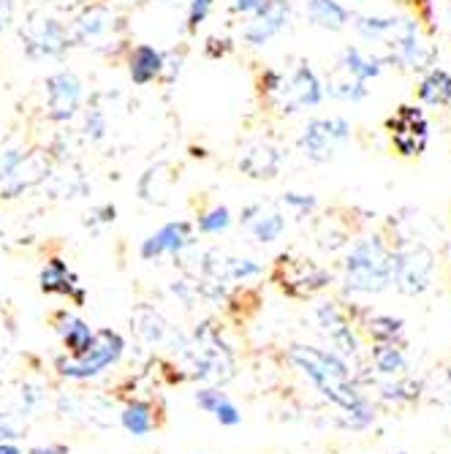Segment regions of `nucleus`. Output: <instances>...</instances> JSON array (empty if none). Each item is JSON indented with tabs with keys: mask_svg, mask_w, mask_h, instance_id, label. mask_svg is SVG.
I'll use <instances>...</instances> for the list:
<instances>
[{
	"mask_svg": "<svg viewBox=\"0 0 451 454\" xmlns=\"http://www.w3.org/2000/svg\"><path fill=\"white\" fill-rule=\"evenodd\" d=\"M307 17L323 30H343L351 22V14L338 0H307Z\"/></svg>",
	"mask_w": 451,
	"mask_h": 454,
	"instance_id": "dca6fc26",
	"label": "nucleus"
},
{
	"mask_svg": "<svg viewBox=\"0 0 451 454\" xmlns=\"http://www.w3.org/2000/svg\"><path fill=\"white\" fill-rule=\"evenodd\" d=\"M292 17V6L289 0H264V4L256 9V22L245 30V41L253 47H261L272 35H277L285 25H289Z\"/></svg>",
	"mask_w": 451,
	"mask_h": 454,
	"instance_id": "6e6552de",
	"label": "nucleus"
},
{
	"mask_svg": "<svg viewBox=\"0 0 451 454\" xmlns=\"http://www.w3.org/2000/svg\"><path fill=\"white\" fill-rule=\"evenodd\" d=\"M289 356L302 370V373L315 384V389L326 400L346 411L348 425L354 430H362L367 425H373L376 411H373L370 400H367L356 389V384L351 381V370H348L343 356H338L335 351L313 348V346H294Z\"/></svg>",
	"mask_w": 451,
	"mask_h": 454,
	"instance_id": "f257e3e1",
	"label": "nucleus"
},
{
	"mask_svg": "<svg viewBox=\"0 0 451 454\" xmlns=\"http://www.w3.org/2000/svg\"><path fill=\"white\" fill-rule=\"evenodd\" d=\"M419 98L427 106H448L451 104V74L443 68H430L419 85Z\"/></svg>",
	"mask_w": 451,
	"mask_h": 454,
	"instance_id": "f3484780",
	"label": "nucleus"
},
{
	"mask_svg": "<svg viewBox=\"0 0 451 454\" xmlns=\"http://www.w3.org/2000/svg\"><path fill=\"white\" fill-rule=\"evenodd\" d=\"M231 226V213L229 207H223V204H218V207H213L210 213H204L198 218V231L201 234H221Z\"/></svg>",
	"mask_w": 451,
	"mask_h": 454,
	"instance_id": "393cba45",
	"label": "nucleus"
},
{
	"mask_svg": "<svg viewBox=\"0 0 451 454\" xmlns=\"http://www.w3.org/2000/svg\"><path fill=\"white\" fill-rule=\"evenodd\" d=\"M280 90L289 96V101H283V112H297L299 106H318L323 101V88L307 63H302L294 71L289 85H280Z\"/></svg>",
	"mask_w": 451,
	"mask_h": 454,
	"instance_id": "1a4fd4ad",
	"label": "nucleus"
},
{
	"mask_svg": "<svg viewBox=\"0 0 451 454\" xmlns=\"http://www.w3.org/2000/svg\"><path fill=\"white\" fill-rule=\"evenodd\" d=\"M367 333L376 343H400L402 338V321L394 316H373L367 321Z\"/></svg>",
	"mask_w": 451,
	"mask_h": 454,
	"instance_id": "5701e85b",
	"label": "nucleus"
},
{
	"mask_svg": "<svg viewBox=\"0 0 451 454\" xmlns=\"http://www.w3.org/2000/svg\"><path fill=\"white\" fill-rule=\"evenodd\" d=\"M448 22H451V20H448Z\"/></svg>",
	"mask_w": 451,
	"mask_h": 454,
	"instance_id": "58836bf2",
	"label": "nucleus"
},
{
	"mask_svg": "<svg viewBox=\"0 0 451 454\" xmlns=\"http://www.w3.org/2000/svg\"><path fill=\"white\" fill-rule=\"evenodd\" d=\"M422 387L416 381H397V384H386L384 387V397L394 400V403H414L419 397Z\"/></svg>",
	"mask_w": 451,
	"mask_h": 454,
	"instance_id": "bb28decb",
	"label": "nucleus"
},
{
	"mask_svg": "<svg viewBox=\"0 0 451 454\" xmlns=\"http://www.w3.org/2000/svg\"><path fill=\"white\" fill-rule=\"evenodd\" d=\"M122 348H126V340L120 338V333L114 329H98L93 346L82 354V356H71V359H58V373L63 379H76V381H85V379H96L101 376L106 367L117 364L122 356Z\"/></svg>",
	"mask_w": 451,
	"mask_h": 454,
	"instance_id": "7ed1b4c3",
	"label": "nucleus"
},
{
	"mask_svg": "<svg viewBox=\"0 0 451 454\" xmlns=\"http://www.w3.org/2000/svg\"><path fill=\"white\" fill-rule=\"evenodd\" d=\"M264 4V0H234V9L242 14H256V9Z\"/></svg>",
	"mask_w": 451,
	"mask_h": 454,
	"instance_id": "2f4dec72",
	"label": "nucleus"
},
{
	"mask_svg": "<svg viewBox=\"0 0 451 454\" xmlns=\"http://www.w3.org/2000/svg\"><path fill=\"white\" fill-rule=\"evenodd\" d=\"M210 6H213V0H191V14H188V27L191 30H196L204 22Z\"/></svg>",
	"mask_w": 451,
	"mask_h": 454,
	"instance_id": "cd10ccee",
	"label": "nucleus"
},
{
	"mask_svg": "<svg viewBox=\"0 0 451 454\" xmlns=\"http://www.w3.org/2000/svg\"><path fill=\"white\" fill-rule=\"evenodd\" d=\"M373 364L384 376H400L408 370V359H405V351L400 348V343H376Z\"/></svg>",
	"mask_w": 451,
	"mask_h": 454,
	"instance_id": "4be33fe9",
	"label": "nucleus"
},
{
	"mask_svg": "<svg viewBox=\"0 0 451 454\" xmlns=\"http://www.w3.org/2000/svg\"><path fill=\"white\" fill-rule=\"evenodd\" d=\"M435 272V256L424 245H411L405 251L394 254V283L402 294H422L432 283Z\"/></svg>",
	"mask_w": 451,
	"mask_h": 454,
	"instance_id": "20e7f679",
	"label": "nucleus"
},
{
	"mask_svg": "<svg viewBox=\"0 0 451 454\" xmlns=\"http://www.w3.org/2000/svg\"><path fill=\"white\" fill-rule=\"evenodd\" d=\"M47 93H50V109L55 120H68L82 98V85L79 79L68 71H60L47 79Z\"/></svg>",
	"mask_w": 451,
	"mask_h": 454,
	"instance_id": "9b49d317",
	"label": "nucleus"
},
{
	"mask_svg": "<svg viewBox=\"0 0 451 454\" xmlns=\"http://www.w3.org/2000/svg\"><path fill=\"white\" fill-rule=\"evenodd\" d=\"M160 71H163V55L158 50L142 44L131 52V79L136 85H147Z\"/></svg>",
	"mask_w": 451,
	"mask_h": 454,
	"instance_id": "6ab92c4d",
	"label": "nucleus"
},
{
	"mask_svg": "<svg viewBox=\"0 0 451 454\" xmlns=\"http://www.w3.org/2000/svg\"><path fill=\"white\" fill-rule=\"evenodd\" d=\"M261 272V267L259 264H253L251 259H231V278H253V275H259Z\"/></svg>",
	"mask_w": 451,
	"mask_h": 454,
	"instance_id": "c85d7f7f",
	"label": "nucleus"
},
{
	"mask_svg": "<svg viewBox=\"0 0 451 454\" xmlns=\"http://www.w3.org/2000/svg\"><path fill=\"white\" fill-rule=\"evenodd\" d=\"M397 17H359L356 20V30L367 38V41H381L386 38L394 27H397Z\"/></svg>",
	"mask_w": 451,
	"mask_h": 454,
	"instance_id": "b1692460",
	"label": "nucleus"
},
{
	"mask_svg": "<svg viewBox=\"0 0 451 454\" xmlns=\"http://www.w3.org/2000/svg\"><path fill=\"white\" fill-rule=\"evenodd\" d=\"M185 245H191V223L175 221V223L160 226L155 234H150L139 247V256L152 262L163 254H180Z\"/></svg>",
	"mask_w": 451,
	"mask_h": 454,
	"instance_id": "9d476101",
	"label": "nucleus"
},
{
	"mask_svg": "<svg viewBox=\"0 0 451 454\" xmlns=\"http://www.w3.org/2000/svg\"><path fill=\"white\" fill-rule=\"evenodd\" d=\"M120 422H122V427H126V430H128L131 435H136V438L152 433V427H155L152 403H147V400H134V403H128L126 408H122Z\"/></svg>",
	"mask_w": 451,
	"mask_h": 454,
	"instance_id": "aec40b11",
	"label": "nucleus"
},
{
	"mask_svg": "<svg viewBox=\"0 0 451 454\" xmlns=\"http://www.w3.org/2000/svg\"><path fill=\"white\" fill-rule=\"evenodd\" d=\"M196 405L201 411H207V414H213L223 427H237L242 422V414L239 408L229 400L226 392L221 389H198L196 392Z\"/></svg>",
	"mask_w": 451,
	"mask_h": 454,
	"instance_id": "2eb2a0df",
	"label": "nucleus"
},
{
	"mask_svg": "<svg viewBox=\"0 0 451 454\" xmlns=\"http://www.w3.org/2000/svg\"><path fill=\"white\" fill-rule=\"evenodd\" d=\"M326 93H330L332 98H343V101H362L367 96V88L364 82L354 79L351 74H346L340 66L330 74V79H326Z\"/></svg>",
	"mask_w": 451,
	"mask_h": 454,
	"instance_id": "412c9836",
	"label": "nucleus"
},
{
	"mask_svg": "<svg viewBox=\"0 0 451 454\" xmlns=\"http://www.w3.org/2000/svg\"><path fill=\"white\" fill-rule=\"evenodd\" d=\"M283 204H289V207H297L302 213L313 210L315 207V196H305V193H285L283 196Z\"/></svg>",
	"mask_w": 451,
	"mask_h": 454,
	"instance_id": "c756f323",
	"label": "nucleus"
},
{
	"mask_svg": "<svg viewBox=\"0 0 451 454\" xmlns=\"http://www.w3.org/2000/svg\"><path fill=\"white\" fill-rule=\"evenodd\" d=\"M386 129H389L392 145H394V150L400 155L414 158V155L424 153L427 139H430V122H427L424 112L419 106H411V104L400 106L397 114L389 117Z\"/></svg>",
	"mask_w": 451,
	"mask_h": 454,
	"instance_id": "423d86ee",
	"label": "nucleus"
},
{
	"mask_svg": "<svg viewBox=\"0 0 451 454\" xmlns=\"http://www.w3.org/2000/svg\"><path fill=\"white\" fill-rule=\"evenodd\" d=\"M259 210H261L259 204H251V207H245V213H242V218H239V221H242V223H251V221L259 215Z\"/></svg>",
	"mask_w": 451,
	"mask_h": 454,
	"instance_id": "f704fd0d",
	"label": "nucleus"
},
{
	"mask_svg": "<svg viewBox=\"0 0 451 454\" xmlns=\"http://www.w3.org/2000/svg\"><path fill=\"white\" fill-rule=\"evenodd\" d=\"M394 283V254L381 237L362 239L346 259V288L359 294H378Z\"/></svg>",
	"mask_w": 451,
	"mask_h": 454,
	"instance_id": "f03ea898",
	"label": "nucleus"
},
{
	"mask_svg": "<svg viewBox=\"0 0 451 454\" xmlns=\"http://www.w3.org/2000/svg\"><path fill=\"white\" fill-rule=\"evenodd\" d=\"M338 66H340L346 74H351L354 79L367 82V79H373V76H378V74H381L384 60H378L376 55L362 52L359 47H346V50H343V58H340V63H338Z\"/></svg>",
	"mask_w": 451,
	"mask_h": 454,
	"instance_id": "a211bd4d",
	"label": "nucleus"
},
{
	"mask_svg": "<svg viewBox=\"0 0 451 454\" xmlns=\"http://www.w3.org/2000/svg\"><path fill=\"white\" fill-rule=\"evenodd\" d=\"M354 4H359V0H354Z\"/></svg>",
	"mask_w": 451,
	"mask_h": 454,
	"instance_id": "4c0bfd02",
	"label": "nucleus"
},
{
	"mask_svg": "<svg viewBox=\"0 0 451 454\" xmlns=\"http://www.w3.org/2000/svg\"><path fill=\"white\" fill-rule=\"evenodd\" d=\"M351 137V122L343 120V117H318V120H310L302 137H299V147L305 150V155L310 160H330L338 147L343 142H348Z\"/></svg>",
	"mask_w": 451,
	"mask_h": 454,
	"instance_id": "39448f33",
	"label": "nucleus"
},
{
	"mask_svg": "<svg viewBox=\"0 0 451 454\" xmlns=\"http://www.w3.org/2000/svg\"><path fill=\"white\" fill-rule=\"evenodd\" d=\"M0 454H25V451L19 446L9 443V441H0Z\"/></svg>",
	"mask_w": 451,
	"mask_h": 454,
	"instance_id": "c9c22d12",
	"label": "nucleus"
},
{
	"mask_svg": "<svg viewBox=\"0 0 451 454\" xmlns=\"http://www.w3.org/2000/svg\"><path fill=\"white\" fill-rule=\"evenodd\" d=\"M58 335L63 338V346L68 348V354L74 359L85 354L93 346V340H96V333L90 329V324L76 318V316H68V313L58 316Z\"/></svg>",
	"mask_w": 451,
	"mask_h": 454,
	"instance_id": "4468645a",
	"label": "nucleus"
},
{
	"mask_svg": "<svg viewBox=\"0 0 451 454\" xmlns=\"http://www.w3.org/2000/svg\"><path fill=\"white\" fill-rule=\"evenodd\" d=\"M397 454H405V451H397Z\"/></svg>",
	"mask_w": 451,
	"mask_h": 454,
	"instance_id": "e433bc0d",
	"label": "nucleus"
},
{
	"mask_svg": "<svg viewBox=\"0 0 451 454\" xmlns=\"http://www.w3.org/2000/svg\"><path fill=\"white\" fill-rule=\"evenodd\" d=\"M27 454H68V449L66 446H35Z\"/></svg>",
	"mask_w": 451,
	"mask_h": 454,
	"instance_id": "72a5a7b5",
	"label": "nucleus"
},
{
	"mask_svg": "<svg viewBox=\"0 0 451 454\" xmlns=\"http://www.w3.org/2000/svg\"><path fill=\"white\" fill-rule=\"evenodd\" d=\"M12 22V4L9 0H0V30Z\"/></svg>",
	"mask_w": 451,
	"mask_h": 454,
	"instance_id": "473e14b6",
	"label": "nucleus"
},
{
	"mask_svg": "<svg viewBox=\"0 0 451 454\" xmlns=\"http://www.w3.org/2000/svg\"><path fill=\"white\" fill-rule=\"evenodd\" d=\"M41 292L44 294H63L71 297L76 305H85V288H79L76 275L66 267L60 259H50L47 267L41 270Z\"/></svg>",
	"mask_w": 451,
	"mask_h": 454,
	"instance_id": "f8f14e48",
	"label": "nucleus"
},
{
	"mask_svg": "<svg viewBox=\"0 0 451 454\" xmlns=\"http://www.w3.org/2000/svg\"><path fill=\"white\" fill-rule=\"evenodd\" d=\"M251 231H253V237L259 239V242H275L283 231H285V218L283 215H261L253 226H251Z\"/></svg>",
	"mask_w": 451,
	"mask_h": 454,
	"instance_id": "a878e982",
	"label": "nucleus"
},
{
	"mask_svg": "<svg viewBox=\"0 0 451 454\" xmlns=\"http://www.w3.org/2000/svg\"><path fill=\"white\" fill-rule=\"evenodd\" d=\"M104 129H106V122H104V114L98 109H93L88 114V131H93V139H101L104 137Z\"/></svg>",
	"mask_w": 451,
	"mask_h": 454,
	"instance_id": "7c9ffc66",
	"label": "nucleus"
},
{
	"mask_svg": "<svg viewBox=\"0 0 451 454\" xmlns=\"http://www.w3.org/2000/svg\"><path fill=\"white\" fill-rule=\"evenodd\" d=\"M318 321H321V326H323V333L330 335V340H332L343 354H356L359 343H356V338H354V333H351V326H348L346 316L338 310V305L323 302V305L318 308Z\"/></svg>",
	"mask_w": 451,
	"mask_h": 454,
	"instance_id": "ddd939ff",
	"label": "nucleus"
},
{
	"mask_svg": "<svg viewBox=\"0 0 451 454\" xmlns=\"http://www.w3.org/2000/svg\"><path fill=\"white\" fill-rule=\"evenodd\" d=\"M392 63H400L405 68H432L435 63V50L430 44H424L422 35H419V25L414 20H400L394 27V41H392Z\"/></svg>",
	"mask_w": 451,
	"mask_h": 454,
	"instance_id": "0eeeda50",
	"label": "nucleus"
}]
</instances>
